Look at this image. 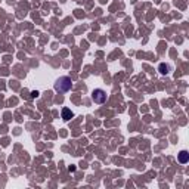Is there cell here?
<instances>
[{
  "label": "cell",
  "instance_id": "cell-6",
  "mask_svg": "<svg viewBox=\"0 0 189 189\" xmlns=\"http://www.w3.org/2000/svg\"><path fill=\"white\" fill-rule=\"evenodd\" d=\"M39 95H40V93H39V92L36 90V92H31V98H37V96H39Z\"/></svg>",
  "mask_w": 189,
  "mask_h": 189
},
{
  "label": "cell",
  "instance_id": "cell-3",
  "mask_svg": "<svg viewBox=\"0 0 189 189\" xmlns=\"http://www.w3.org/2000/svg\"><path fill=\"white\" fill-rule=\"evenodd\" d=\"M188 161H189L188 151H180V154H179V163H182V164H186Z\"/></svg>",
  "mask_w": 189,
  "mask_h": 189
},
{
  "label": "cell",
  "instance_id": "cell-2",
  "mask_svg": "<svg viewBox=\"0 0 189 189\" xmlns=\"http://www.w3.org/2000/svg\"><path fill=\"white\" fill-rule=\"evenodd\" d=\"M92 100L98 105H102L107 102V92L102 90V89H95L92 92Z\"/></svg>",
  "mask_w": 189,
  "mask_h": 189
},
{
  "label": "cell",
  "instance_id": "cell-5",
  "mask_svg": "<svg viewBox=\"0 0 189 189\" xmlns=\"http://www.w3.org/2000/svg\"><path fill=\"white\" fill-rule=\"evenodd\" d=\"M160 70H161V71H160L161 74H168V73H170V71H168V70H170V65H164V64H161V65H160Z\"/></svg>",
  "mask_w": 189,
  "mask_h": 189
},
{
  "label": "cell",
  "instance_id": "cell-1",
  "mask_svg": "<svg viewBox=\"0 0 189 189\" xmlns=\"http://www.w3.org/2000/svg\"><path fill=\"white\" fill-rule=\"evenodd\" d=\"M71 87H73V80L70 77H66V75L59 77L56 83H55V90L58 93H66V92L71 90Z\"/></svg>",
  "mask_w": 189,
  "mask_h": 189
},
{
  "label": "cell",
  "instance_id": "cell-4",
  "mask_svg": "<svg viewBox=\"0 0 189 189\" xmlns=\"http://www.w3.org/2000/svg\"><path fill=\"white\" fill-rule=\"evenodd\" d=\"M73 111H71V109H70V108H64V109H62V118H64V120H65V121H68V120H71V118H73Z\"/></svg>",
  "mask_w": 189,
  "mask_h": 189
}]
</instances>
